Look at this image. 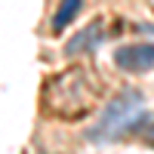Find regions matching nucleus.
Here are the masks:
<instances>
[{
  "label": "nucleus",
  "mask_w": 154,
  "mask_h": 154,
  "mask_svg": "<svg viewBox=\"0 0 154 154\" xmlns=\"http://www.w3.org/2000/svg\"><path fill=\"white\" fill-rule=\"evenodd\" d=\"M142 105H145V96L139 93V89H133V86L120 89L105 105V111H102V117L96 120V126L86 130V142H93V145L120 142L123 136H130V120L139 111H145Z\"/></svg>",
  "instance_id": "1"
},
{
  "label": "nucleus",
  "mask_w": 154,
  "mask_h": 154,
  "mask_svg": "<svg viewBox=\"0 0 154 154\" xmlns=\"http://www.w3.org/2000/svg\"><path fill=\"white\" fill-rule=\"evenodd\" d=\"M114 65L126 74H142L154 68V43H130L114 49Z\"/></svg>",
  "instance_id": "2"
},
{
  "label": "nucleus",
  "mask_w": 154,
  "mask_h": 154,
  "mask_svg": "<svg viewBox=\"0 0 154 154\" xmlns=\"http://www.w3.org/2000/svg\"><path fill=\"white\" fill-rule=\"evenodd\" d=\"M102 40H105V25H102V19H93L65 43V56H89L102 46Z\"/></svg>",
  "instance_id": "3"
},
{
  "label": "nucleus",
  "mask_w": 154,
  "mask_h": 154,
  "mask_svg": "<svg viewBox=\"0 0 154 154\" xmlns=\"http://www.w3.org/2000/svg\"><path fill=\"white\" fill-rule=\"evenodd\" d=\"M80 9H83V0H62L59 9L53 12V19H49V28H53V34H62L77 16H80Z\"/></svg>",
  "instance_id": "4"
},
{
  "label": "nucleus",
  "mask_w": 154,
  "mask_h": 154,
  "mask_svg": "<svg viewBox=\"0 0 154 154\" xmlns=\"http://www.w3.org/2000/svg\"><path fill=\"white\" fill-rule=\"evenodd\" d=\"M139 139H142L145 145H151V148H154V117H148V123L139 130Z\"/></svg>",
  "instance_id": "5"
},
{
  "label": "nucleus",
  "mask_w": 154,
  "mask_h": 154,
  "mask_svg": "<svg viewBox=\"0 0 154 154\" xmlns=\"http://www.w3.org/2000/svg\"><path fill=\"white\" fill-rule=\"evenodd\" d=\"M136 31H142V34H154V25H136Z\"/></svg>",
  "instance_id": "6"
}]
</instances>
